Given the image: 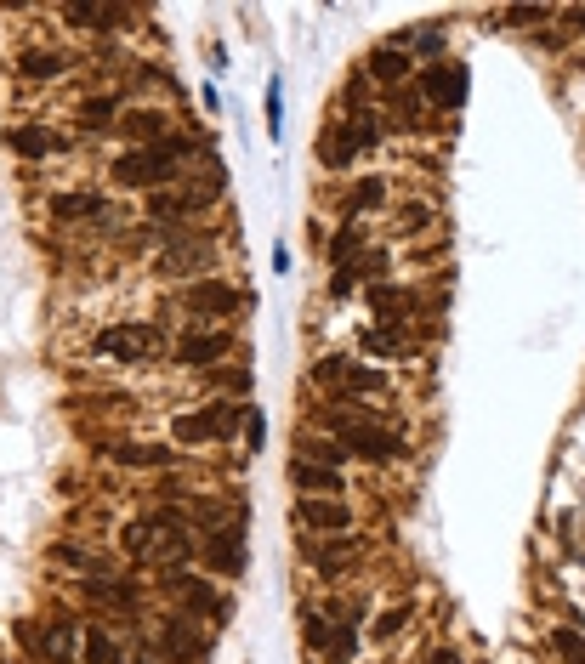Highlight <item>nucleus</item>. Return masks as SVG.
<instances>
[{
  "instance_id": "f257e3e1",
  "label": "nucleus",
  "mask_w": 585,
  "mask_h": 664,
  "mask_svg": "<svg viewBox=\"0 0 585 664\" xmlns=\"http://www.w3.org/2000/svg\"><path fill=\"white\" fill-rule=\"evenodd\" d=\"M188 154H194V142L188 137H165V142H154V148H125L108 176H114L120 188H154L160 193L165 182H177V165Z\"/></svg>"
},
{
  "instance_id": "f03ea898",
  "label": "nucleus",
  "mask_w": 585,
  "mask_h": 664,
  "mask_svg": "<svg viewBox=\"0 0 585 664\" xmlns=\"http://www.w3.org/2000/svg\"><path fill=\"white\" fill-rule=\"evenodd\" d=\"M154 647H160L165 664H205L211 659V636L199 630L194 613H171L154 625Z\"/></svg>"
},
{
  "instance_id": "7ed1b4c3",
  "label": "nucleus",
  "mask_w": 585,
  "mask_h": 664,
  "mask_svg": "<svg viewBox=\"0 0 585 664\" xmlns=\"http://www.w3.org/2000/svg\"><path fill=\"white\" fill-rule=\"evenodd\" d=\"M250 403H211V409H194V415H177V443H222L233 432V420H245Z\"/></svg>"
},
{
  "instance_id": "20e7f679",
  "label": "nucleus",
  "mask_w": 585,
  "mask_h": 664,
  "mask_svg": "<svg viewBox=\"0 0 585 664\" xmlns=\"http://www.w3.org/2000/svg\"><path fill=\"white\" fill-rule=\"evenodd\" d=\"M341 432V443H347V455L358 460H398L404 455V437L387 432V426H375V420H330Z\"/></svg>"
},
{
  "instance_id": "39448f33",
  "label": "nucleus",
  "mask_w": 585,
  "mask_h": 664,
  "mask_svg": "<svg viewBox=\"0 0 585 664\" xmlns=\"http://www.w3.org/2000/svg\"><path fill=\"white\" fill-rule=\"evenodd\" d=\"M160 352V330L154 324H114V330L97 335V358H114V364H142Z\"/></svg>"
},
{
  "instance_id": "423d86ee",
  "label": "nucleus",
  "mask_w": 585,
  "mask_h": 664,
  "mask_svg": "<svg viewBox=\"0 0 585 664\" xmlns=\"http://www.w3.org/2000/svg\"><path fill=\"white\" fill-rule=\"evenodd\" d=\"M177 307L194 318H228V313H245V296L222 279H199V284H182L177 290Z\"/></svg>"
},
{
  "instance_id": "0eeeda50",
  "label": "nucleus",
  "mask_w": 585,
  "mask_h": 664,
  "mask_svg": "<svg viewBox=\"0 0 585 664\" xmlns=\"http://www.w3.org/2000/svg\"><path fill=\"white\" fill-rule=\"evenodd\" d=\"M165 585H171V596H182V608L199 613V619H211V625H222V619H228V596L211 591L199 574H171Z\"/></svg>"
},
{
  "instance_id": "6e6552de",
  "label": "nucleus",
  "mask_w": 585,
  "mask_h": 664,
  "mask_svg": "<svg viewBox=\"0 0 585 664\" xmlns=\"http://www.w3.org/2000/svg\"><path fill=\"white\" fill-rule=\"evenodd\" d=\"M296 523L313 528V534H347L358 517L347 500H313V494H302V500H296Z\"/></svg>"
},
{
  "instance_id": "1a4fd4ad",
  "label": "nucleus",
  "mask_w": 585,
  "mask_h": 664,
  "mask_svg": "<svg viewBox=\"0 0 585 664\" xmlns=\"http://www.w3.org/2000/svg\"><path fill=\"white\" fill-rule=\"evenodd\" d=\"M228 347H233L228 330H194V335H182V341H177V364L211 369L216 358H228Z\"/></svg>"
},
{
  "instance_id": "9d476101",
  "label": "nucleus",
  "mask_w": 585,
  "mask_h": 664,
  "mask_svg": "<svg viewBox=\"0 0 585 664\" xmlns=\"http://www.w3.org/2000/svg\"><path fill=\"white\" fill-rule=\"evenodd\" d=\"M421 91H426V103L461 108L466 103V63H438V69H426Z\"/></svg>"
},
{
  "instance_id": "9b49d317",
  "label": "nucleus",
  "mask_w": 585,
  "mask_h": 664,
  "mask_svg": "<svg viewBox=\"0 0 585 664\" xmlns=\"http://www.w3.org/2000/svg\"><path fill=\"white\" fill-rule=\"evenodd\" d=\"M216 193H222V176H211L205 188H188V193L160 188L154 199H148V210H154V216H194V210H205V205H211Z\"/></svg>"
},
{
  "instance_id": "f8f14e48",
  "label": "nucleus",
  "mask_w": 585,
  "mask_h": 664,
  "mask_svg": "<svg viewBox=\"0 0 585 664\" xmlns=\"http://www.w3.org/2000/svg\"><path fill=\"white\" fill-rule=\"evenodd\" d=\"M131 148H154V142H165V131H171V120H165L160 108H125L120 125H114Z\"/></svg>"
},
{
  "instance_id": "ddd939ff",
  "label": "nucleus",
  "mask_w": 585,
  "mask_h": 664,
  "mask_svg": "<svg viewBox=\"0 0 585 664\" xmlns=\"http://www.w3.org/2000/svg\"><path fill=\"white\" fill-rule=\"evenodd\" d=\"M108 460H114V466H137V472H165V466H177V449H160V443H114Z\"/></svg>"
},
{
  "instance_id": "4468645a",
  "label": "nucleus",
  "mask_w": 585,
  "mask_h": 664,
  "mask_svg": "<svg viewBox=\"0 0 585 664\" xmlns=\"http://www.w3.org/2000/svg\"><path fill=\"white\" fill-rule=\"evenodd\" d=\"M199 557H205V568H211V574H228V579L245 574V545H239V534H211Z\"/></svg>"
},
{
  "instance_id": "2eb2a0df",
  "label": "nucleus",
  "mask_w": 585,
  "mask_h": 664,
  "mask_svg": "<svg viewBox=\"0 0 585 664\" xmlns=\"http://www.w3.org/2000/svg\"><path fill=\"white\" fill-rule=\"evenodd\" d=\"M290 483L302 494H313V500H330V494H341V472H330V466H313V460H290Z\"/></svg>"
},
{
  "instance_id": "dca6fc26",
  "label": "nucleus",
  "mask_w": 585,
  "mask_h": 664,
  "mask_svg": "<svg viewBox=\"0 0 585 664\" xmlns=\"http://www.w3.org/2000/svg\"><path fill=\"white\" fill-rule=\"evenodd\" d=\"M80 642H86V636H80V625H69V619H63V625H46V653H40V659L46 664H74Z\"/></svg>"
},
{
  "instance_id": "f3484780",
  "label": "nucleus",
  "mask_w": 585,
  "mask_h": 664,
  "mask_svg": "<svg viewBox=\"0 0 585 664\" xmlns=\"http://www.w3.org/2000/svg\"><path fill=\"white\" fill-rule=\"evenodd\" d=\"M6 142H12V154H23V159H46V154H57V148H63V137L40 131V125H18Z\"/></svg>"
},
{
  "instance_id": "a211bd4d",
  "label": "nucleus",
  "mask_w": 585,
  "mask_h": 664,
  "mask_svg": "<svg viewBox=\"0 0 585 664\" xmlns=\"http://www.w3.org/2000/svg\"><path fill=\"white\" fill-rule=\"evenodd\" d=\"M63 18H69L74 29H125L131 12H120V6H69Z\"/></svg>"
},
{
  "instance_id": "6ab92c4d",
  "label": "nucleus",
  "mask_w": 585,
  "mask_h": 664,
  "mask_svg": "<svg viewBox=\"0 0 585 664\" xmlns=\"http://www.w3.org/2000/svg\"><path fill=\"white\" fill-rule=\"evenodd\" d=\"M319 159H324V165H330V171H347V165H353V159H358L353 137H347V125H330V131H324V137H319Z\"/></svg>"
},
{
  "instance_id": "aec40b11",
  "label": "nucleus",
  "mask_w": 585,
  "mask_h": 664,
  "mask_svg": "<svg viewBox=\"0 0 585 664\" xmlns=\"http://www.w3.org/2000/svg\"><path fill=\"white\" fill-rule=\"evenodd\" d=\"M370 74L375 80H387V86H404L409 80V52L404 46H381V52H370Z\"/></svg>"
},
{
  "instance_id": "412c9836",
  "label": "nucleus",
  "mask_w": 585,
  "mask_h": 664,
  "mask_svg": "<svg viewBox=\"0 0 585 664\" xmlns=\"http://www.w3.org/2000/svg\"><path fill=\"white\" fill-rule=\"evenodd\" d=\"M302 460H313V466H330V472H341L347 466V443L341 437H302Z\"/></svg>"
},
{
  "instance_id": "4be33fe9",
  "label": "nucleus",
  "mask_w": 585,
  "mask_h": 664,
  "mask_svg": "<svg viewBox=\"0 0 585 664\" xmlns=\"http://www.w3.org/2000/svg\"><path fill=\"white\" fill-rule=\"evenodd\" d=\"M52 216L57 222H86V216H103V199L97 193H57Z\"/></svg>"
},
{
  "instance_id": "5701e85b",
  "label": "nucleus",
  "mask_w": 585,
  "mask_h": 664,
  "mask_svg": "<svg viewBox=\"0 0 585 664\" xmlns=\"http://www.w3.org/2000/svg\"><path fill=\"white\" fill-rule=\"evenodd\" d=\"M18 74H23V80H57V74H69V57H57V52H23L18 57Z\"/></svg>"
},
{
  "instance_id": "b1692460",
  "label": "nucleus",
  "mask_w": 585,
  "mask_h": 664,
  "mask_svg": "<svg viewBox=\"0 0 585 664\" xmlns=\"http://www.w3.org/2000/svg\"><path fill=\"white\" fill-rule=\"evenodd\" d=\"M341 392H387V375H381V369H370V364H347L341 369Z\"/></svg>"
},
{
  "instance_id": "393cba45",
  "label": "nucleus",
  "mask_w": 585,
  "mask_h": 664,
  "mask_svg": "<svg viewBox=\"0 0 585 664\" xmlns=\"http://www.w3.org/2000/svg\"><path fill=\"white\" fill-rule=\"evenodd\" d=\"M120 114H125V108H120V97H91V103L80 108V120H86V125H97V131L120 125Z\"/></svg>"
},
{
  "instance_id": "a878e982",
  "label": "nucleus",
  "mask_w": 585,
  "mask_h": 664,
  "mask_svg": "<svg viewBox=\"0 0 585 664\" xmlns=\"http://www.w3.org/2000/svg\"><path fill=\"white\" fill-rule=\"evenodd\" d=\"M302 642L313 647V653H330V642H336V625H330V619H319V613H307V619H302Z\"/></svg>"
},
{
  "instance_id": "bb28decb",
  "label": "nucleus",
  "mask_w": 585,
  "mask_h": 664,
  "mask_svg": "<svg viewBox=\"0 0 585 664\" xmlns=\"http://www.w3.org/2000/svg\"><path fill=\"white\" fill-rule=\"evenodd\" d=\"M353 551H358V540H336V545H319V551H313V562H319V574H336Z\"/></svg>"
},
{
  "instance_id": "cd10ccee",
  "label": "nucleus",
  "mask_w": 585,
  "mask_h": 664,
  "mask_svg": "<svg viewBox=\"0 0 585 664\" xmlns=\"http://www.w3.org/2000/svg\"><path fill=\"white\" fill-rule=\"evenodd\" d=\"M381 199H387V182H381V176H364L353 188V210H375Z\"/></svg>"
},
{
  "instance_id": "c85d7f7f",
  "label": "nucleus",
  "mask_w": 585,
  "mask_h": 664,
  "mask_svg": "<svg viewBox=\"0 0 585 664\" xmlns=\"http://www.w3.org/2000/svg\"><path fill=\"white\" fill-rule=\"evenodd\" d=\"M52 557L63 562V568H80V574H103V562L91 557V551H74V545H57Z\"/></svg>"
},
{
  "instance_id": "c756f323",
  "label": "nucleus",
  "mask_w": 585,
  "mask_h": 664,
  "mask_svg": "<svg viewBox=\"0 0 585 664\" xmlns=\"http://www.w3.org/2000/svg\"><path fill=\"white\" fill-rule=\"evenodd\" d=\"M358 245H364V233H358V228H341L336 233V245H330V262H336V267H347V262H353V250Z\"/></svg>"
},
{
  "instance_id": "7c9ffc66",
  "label": "nucleus",
  "mask_w": 585,
  "mask_h": 664,
  "mask_svg": "<svg viewBox=\"0 0 585 664\" xmlns=\"http://www.w3.org/2000/svg\"><path fill=\"white\" fill-rule=\"evenodd\" d=\"M358 347L375 352V358H387V352H398V335H392V330H364V335H358Z\"/></svg>"
},
{
  "instance_id": "2f4dec72",
  "label": "nucleus",
  "mask_w": 585,
  "mask_h": 664,
  "mask_svg": "<svg viewBox=\"0 0 585 664\" xmlns=\"http://www.w3.org/2000/svg\"><path fill=\"white\" fill-rule=\"evenodd\" d=\"M358 653V630H336V642H330V653H324V659L330 664H347Z\"/></svg>"
},
{
  "instance_id": "473e14b6",
  "label": "nucleus",
  "mask_w": 585,
  "mask_h": 664,
  "mask_svg": "<svg viewBox=\"0 0 585 664\" xmlns=\"http://www.w3.org/2000/svg\"><path fill=\"white\" fill-rule=\"evenodd\" d=\"M347 137H353V148L364 154V148H375V142H381V131H375V120H353V125H347Z\"/></svg>"
},
{
  "instance_id": "72a5a7b5",
  "label": "nucleus",
  "mask_w": 585,
  "mask_h": 664,
  "mask_svg": "<svg viewBox=\"0 0 585 664\" xmlns=\"http://www.w3.org/2000/svg\"><path fill=\"white\" fill-rule=\"evenodd\" d=\"M370 307H409V296L392 284H370Z\"/></svg>"
},
{
  "instance_id": "f704fd0d",
  "label": "nucleus",
  "mask_w": 585,
  "mask_h": 664,
  "mask_svg": "<svg viewBox=\"0 0 585 664\" xmlns=\"http://www.w3.org/2000/svg\"><path fill=\"white\" fill-rule=\"evenodd\" d=\"M404 625H409V608H387L381 619H375V636H398Z\"/></svg>"
},
{
  "instance_id": "c9c22d12",
  "label": "nucleus",
  "mask_w": 585,
  "mask_h": 664,
  "mask_svg": "<svg viewBox=\"0 0 585 664\" xmlns=\"http://www.w3.org/2000/svg\"><path fill=\"white\" fill-rule=\"evenodd\" d=\"M284 125V108H279V86H267V137H279Z\"/></svg>"
},
{
  "instance_id": "e433bc0d",
  "label": "nucleus",
  "mask_w": 585,
  "mask_h": 664,
  "mask_svg": "<svg viewBox=\"0 0 585 664\" xmlns=\"http://www.w3.org/2000/svg\"><path fill=\"white\" fill-rule=\"evenodd\" d=\"M245 437H250V449H262V443H267V420L256 415V409L245 415Z\"/></svg>"
},
{
  "instance_id": "4c0bfd02",
  "label": "nucleus",
  "mask_w": 585,
  "mask_h": 664,
  "mask_svg": "<svg viewBox=\"0 0 585 664\" xmlns=\"http://www.w3.org/2000/svg\"><path fill=\"white\" fill-rule=\"evenodd\" d=\"M557 647H563V653H568L574 664H585V642L574 636V630H557Z\"/></svg>"
},
{
  "instance_id": "58836bf2",
  "label": "nucleus",
  "mask_w": 585,
  "mask_h": 664,
  "mask_svg": "<svg viewBox=\"0 0 585 664\" xmlns=\"http://www.w3.org/2000/svg\"><path fill=\"white\" fill-rule=\"evenodd\" d=\"M125 664H165V659H160V647L154 642H137L131 653H125Z\"/></svg>"
},
{
  "instance_id": "ea45409f",
  "label": "nucleus",
  "mask_w": 585,
  "mask_h": 664,
  "mask_svg": "<svg viewBox=\"0 0 585 664\" xmlns=\"http://www.w3.org/2000/svg\"><path fill=\"white\" fill-rule=\"evenodd\" d=\"M211 381H216V386H228V392H245V386H250V375H245V369H228V375L216 369Z\"/></svg>"
},
{
  "instance_id": "a19ab883",
  "label": "nucleus",
  "mask_w": 585,
  "mask_h": 664,
  "mask_svg": "<svg viewBox=\"0 0 585 664\" xmlns=\"http://www.w3.org/2000/svg\"><path fill=\"white\" fill-rule=\"evenodd\" d=\"M364 279H375V284L387 279V256H381V250H375V256H364Z\"/></svg>"
},
{
  "instance_id": "79ce46f5",
  "label": "nucleus",
  "mask_w": 585,
  "mask_h": 664,
  "mask_svg": "<svg viewBox=\"0 0 585 664\" xmlns=\"http://www.w3.org/2000/svg\"><path fill=\"white\" fill-rule=\"evenodd\" d=\"M506 23H546V6H523V12H506Z\"/></svg>"
},
{
  "instance_id": "37998d69",
  "label": "nucleus",
  "mask_w": 585,
  "mask_h": 664,
  "mask_svg": "<svg viewBox=\"0 0 585 664\" xmlns=\"http://www.w3.org/2000/svg\"><path fill=\"white\" fill-rule=\"evenodd\" d=\"M398 228H404V233L426 228V205H409V210H404V222H398Z\"/></svg>"
},
{
  "instance_id": "c03bdc74",
  "label": "nucleus",
  "mask_w": 585,
  "mask_h": 664,
  "mask_svg": "<svg viewBox=\"0 0 585 664\" xmlns=\"http://www.w3.org/2000/svg\"><path fill=\"white\" fill-rule=\"evenodd\" d=\"M415 46H421V52H444V35H438V29H421V35H415Z\"/></svg>"
},
{
  "instance_id": "a18cd8bd",
  "label": "nucleus",
  "mask_w": 585,
  "mask_h": 664,
  "mask_svg": "<svg viewBox=\"0 0 585 664\" xmlns=\"http://www.w3.org/2000/svg\"><path fill=\"white\" fill-rule=\"evenodd\" d=\"M330 290H336V296H347V290H353V267H336V279H330Z\"/></svg>"
},
{
  "instance_id": "49530a36",
  "label": "nucleus",
  "mask_w": 585,
  "mask_h": 664,
  "mask_svg": "<svg viewBox=\"0 0 585 664\" xmlns=\"http://www.w3.org/2000/svg\"><path fill=\"white\" fill-rule=\"evenodd\" d=\"M426 664H461V653H455V647H438V653H432Z\"/></svg>"
}]
</instances>
